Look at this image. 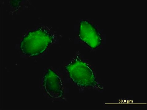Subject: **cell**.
I'll return each instance as SVG.
<instances>
[{"instance_id": "6da1fadb", "label": "cell", "mask_w": 147, "mask_h": 110, "mask_svg": "<svg viewBox=\"0 0 147 110\" xmlns=\"http://www.w3.org/2000/svg\"><path fill=\"white\" fill-rule=\"evenodd\" d=\"M53 38L45 29L40 28L29 32L21 42L22 52L27 56H37L45 51L53 41Z\"/></svg>"}, {"instance_id": "7a4b0ae2", "label": "cell", "mask_w": 147, "mask_h": 110, "mask_svg": "<svg viewBox=\"0 0 147 110\" xmlns=\"http://www.w3.org/2000/svg\"><path fill=\"white\" fill-rule=\"evenodd\" d=\"M65 69L73 81L83 87H100L93 72L85 62L76 58L67 65Z\"/></svg>"}, {"instance_id": "3957f363", "label": "cell", "mask_w": 147, "mask_h": 110, "mask_svg": "<svg viewBox=\"0 0 147 110\" xmlns=\"http://www.w3.org/2000/svg\"><path fill=\"white\" fill-rule=\"evenodd\" d=\"M79 36L80 39L92 49L97 48L102 43V38L96 27L85 20L80 23Z\"/></svg>"}, {"instance_id": "277c9868", "label": "cell", "mask_w": 147, "mask_h": 110, "mask_svg": "<svg viewBox=\"0 0 147 110\" xmlns=\"http://www.w3.org/2000/svg\"><path fill=\"white\" fill-rule=\"evenodd\" d=\"M43 86L52 98H61L63 94L62 80L57 74L51 69L47 70L43 80Z\"/></svg>"}]
</instances>
